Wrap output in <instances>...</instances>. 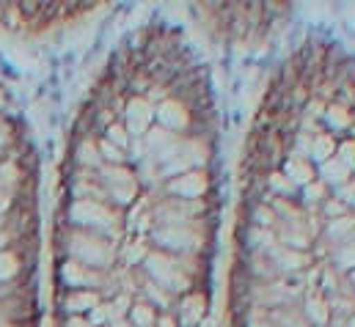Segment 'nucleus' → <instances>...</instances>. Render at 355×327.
I'll return each instance as SVG.
<instances>
[{
  "label": "nucleus",
  "instance_id": "nucleus-1",
  "mask_svg": "<svg viewBox=\"0 0 355 327\" xmlns=\"http://www.w3.org/2000/svg\"><path fill=\"white\" fill-rule=\"evenodd\" d=\"M220 215L209 69L184 30L146 22L107 55L67 135L53 327H204Z\"/></svg>",
  "mask_w": 355,
  "mask_h": 327
},
{
  "label": "nucleus",
  "instance_id": "nucleus-2",
  "mask_svg": "<svg viewBox=\"0 0 355 327\" xmlns=\"http://www.w3.org/2000/svg\"><path fill=\"white\" fill-rule=\"evenodd\" d=\"M226 327H355V55L306 39L257 105Z\"/></svg>",
  "mask_w": 355,
  "mask_h": 327
},
{
  "label": "nucleus",
  "instance_id": "nucleus-3",
  "mask_svg": "<svg viewBox=\"0 0 355 327\" xmlns=\"http://www.w3.org/2000/svg\"><path fill=\"white\" fill-rule=\"evenodd\" d=\"M0 327H42L39 157L0 85Z\"/></svg>",
  "mask_w": 355,
  "mask_h": 327
},
{
  "label": "nucleus",
  "instance_id": "nucleus-4",
  "mask_svg": "<svg viewBox=\"0 0 355 327\" xmlns=\"http://www.w3.org/2000/svg\"><path fill=\"white\" fill-rule=\"evenodd\" d=\"M94 11L86 3H0V28L8 30H44L53 25L75 22Z\"/></svg>",
  "mask_w": 355,
  "mask_h": 327
}]
</instances>
